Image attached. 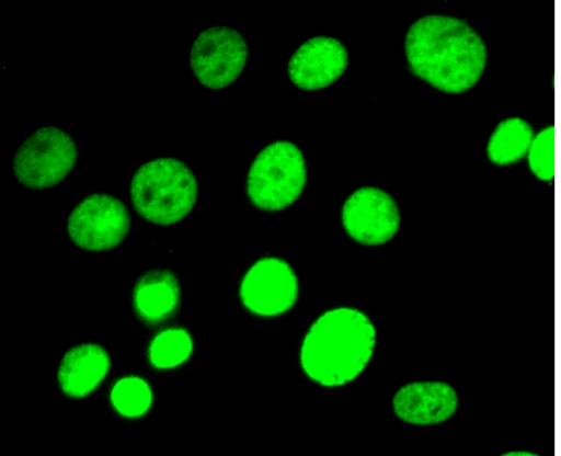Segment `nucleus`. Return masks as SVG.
<instances>
[{
	"label": "nucleus",
	"mask_w": 561,
	"mask_h": 456,
	"mask_svg": "<svg viewBox=\"0 0 561 456\" xmlns=\"http://www.w3.org/2000/svg\"><path fill=\"white\" fill-rule=\"evenodd\" d=\"M528 163L533 173L540 180L549 181L554 174V127L541 129L530 144Z\"/></svg>",
	"instance_id": "f3484780"
},
{
	"label": "nucleus",
	"mask_w": 561,
	"mask_h": 456,
	"mask_svg": "<svg viewBox=\"0 0 561 456\" xmlns=\"http://www.w3.org/2000/svg\"><path fill=\"white\" fill-rule=\"evenodd\" d=\"M111 401L122 415L137 418L145 414L150 408L151 389L144 379L137 376L124 377L113 386Z\"/></svg>",
	"instance_id": "dca6fc26"
},
{
	"label": "nucleus",
	"mask_w": 561,
	"mask_h": 456,
	"mask_svg": "<svg viewBox=\"0 0 561 456\" xmlns=\"http://www.w3.org/2000/svg\"><path fill=\"white\" fill-rule=\"evenodd\" d=\"M180 304V285L169 270H152L142 274L133 290L137 316L147 323H158L171 317Z\"/></svg>",
	"instance_id": "ddd939ff"
},
{
	"label": "nucleus",
	"mask_w": 561,
	"mask_h": 456,
	"mask_svg": "<svg viewBox=\"0 0 561 456\" xmlns=\"http://www.w3.org/2000/svg\"><path fill=\"white\" fill-rule=\"evenodd\" d=\"M77 156V146L69 134L55 126H45L19 147L12 168L21 184L43 190L61 182L75 167Z\"/></svg>",
	"instance_id": "39448f33"
},
{
	"label": "nucleus",
	"mask_w": 561,
	"mask_h": 456,
	"mask_svg": "<svg viewBox=\"0 0 561 456\" xmlns=\"http://www.w3.org/2000/svg\"><path fill=\"white\" fill-rule=\"evenodd\" d=\"M506 456H535V454L530 453V452H525V451H514V452H508L507 454H505Z\"/></svg>",
	"instance_id": "a211bd4d"
},
{
	"label": "nucleus",
	"mask_w": 561,
	"mask_h": 456,
	"mask_svg": "<svg viewBox=\"0 0 561 456\" xmlns=\"http://www.w3.org/2000/svg\"><path fill=\"white\" fill-rule=\"evenodd\" d=\"M345 46L336 38L316 36L299 46L288 62L291 82L302 90H319L335 82L347 67Z\"/></svg>",
	"instance_id": "9d476101"
},
{
	"label": "nucleus",
	"mask_w": 561,
	"mask_h": 456,
	"mask_svg": "<svg viewBox=\"0 0 561 456\" xmlns=\"http://www.w3.org/2000/svg\"><path fill=\"white\" fill-rule=\"evenodd\" d=\"M248 46L236 30L217 25L201 32L190 52L191 69L202 86L219 90L231 84L242 72Z\"/></svg>",
	"instance_id": "0eeeda50"
},
{
	"label": "nucleus",
	"mask_w": 561,
	"mask_h": 456,
	"mask_svg": "<svg viewBox=\"0 0 561 456\" xmlns=\"http://www.w3.org/2000/svg\"><path fill=\"white\" fill-rule=\"evenodd\" d=\"M130 200L147 221L170 226L184 219L197 198V180L176 158H156L141 164L133 175Z\"/></svg>",
	"instance_id": "7ed1b4c3"
},
{
	"label": "nucleus",
	"mask_w": 561,
	"mask_h": 456,
	"mask_svg": "<svg viewBox=\"0 0 561 456\" xmlns=\"http://www.w3.org/2000/svg\"><path fill=\"white\" fill-rule=\"evenodd\" d=\"M130 228V215L117 197L94 193L70 213L67 231L71 241L88 251H107L117 247Z\"/></svg>",
	"instance_id": "423d86ee"
},
{
	"label": "nucleus",
	"mask_w": 561,
	"mask_h": 456,
	"mask_svg": "<svg viewBox=\"0 0 561 456\" xmlns=\"http://www.w3.org/2000/svg\"><path fill=\"white\" fill-rule=\"evenodd\" d=\"M393 410L403 421L428 425L448 420L457 410L456 390L443 381H417L401 387L393 396Z\"/></svg>",
	"instance_id": "9b49d317"
},
{
	"label": "nucleus",
	"mask_w": 561,
	"mask_h": 456,
	"mask_svg": "<svg viewBox=\"0 0 561 456\" xmlns=\"http://www.w3.org/2000/svg\"><path fill=\"white\" fill-rule=\"evenodd\" d=\"M243 306L254 315L275 317L288 311L298 298V280L284 260L268 256L256 261L240 284Z\"/></svg>",
	"instance_id": "6e6552de"
},
{
	"label": "nucleus",
	"mask_w": 561,
	"mask_h": 456,
	"mask_svg": "<svg viewBox=\"0 0 561 456\" xmlns=\"http://www.w3.org/2000/svg\"><path fill=\"white\" fill-rule=\"evenodd\" d=\"M345 231L355 241L379 246L389 241L400 226V213L394 200L377 187H360L342 207Z\"/></svg>",
	"instance_id": "1a4fd4ad"
},
{
	"label": "nucleus",
	"mask_w": 561,
	"mask_h": 456,
	"mask_svg": "<svg viewBox=\"0 0 561 456\" xmlns=\"http://www.w3.org/2000/svg\"><path fill=\"white\" fill-rule=\"evenodd\" d=\"M375 344V327L364 312L350 307L333 308L323 312L306 333L300 365L321 386H343L364 371Z\"/></svg>",
	"instance_id": "f03ea898"
},
{
	"label": "nucleus",
	"mask_w": 561,
	"mask_h": 456,
	"mask_svg": "<svg viewBox=\"0 0 561 456\" xmlns=\"http://www.w3.org/2000/svg\"><path fill=\"white\" fill-rule=\"evenodd\" d=\"M306 182L302 152L293 142L279 140L266 146L253 160L247 178V194L257 208L276 212L291 205Z\"/></svg>",
	"instance_id": "20e7f679"
},
{
	"label": "nucleus",
	"mask_w": 561,
	"mask_h": 456,
	"mask_svg": "<svg viewBox=\"0 0 561 456\" xmlns=\"http://www.w3.org/2000/svg\"><path fill=\"white\" fill-rule=\"evenodd\" d=\"M110 366V356L101 345H76L65 353L59 364L57 378L60 389L69 397L83 398L100 385Z\"/></svg>",
	"instance_id": "f8f14e48"
},
{
	"label": "nucleus",
	"mask_w": 561,
	"mask_h": 456,
	"mask_svg": "<svg viewBox=\"0 0 561 456\" xmlns=\"http://www.w3.org/2000/svg\"><path fill=\"white\" fill-rule=\"evenodd\" d=\"M405 55L413 75L447 93L473 87L486 62L480 35L463 20L425 15L405 35Z\"/></svg>",
	"instance_id": "f257e3e1"
},
{
	"label": "nucleus",
	"mask_w": 561,
	"mask_h": 456,
	"mask_svg": "<svg viewBox=\"0 0 561 456\" xmlns=\"http://www.w3.org/2000/svg\"><path fill=\"white\" fill-rule=\"evenodd\" d=\"M193 350L192 338L185 329L173 328L158 333L148 349L150 363L157 368H172L184 363Z\"/></svg>",
	"instance_id": "2eb2a0df"
},
{
	"label": "nucleus",
	"mask_w": 561,
	"mask_h": 456,
	"mask_svg": "<svg viewBox=\"0 0 561 456\" xmlns=\"http://www.w3.org/2000/svg\"><path fill=\"white\" fill-rule=\"evenodd\" d=\"M534 132L529 123L520 117H508L497 124L491 134L486 152L499 166L522 159L529 150Z\"/></svg>",
	"instance_id": "4468645a"
}]
</instances>
